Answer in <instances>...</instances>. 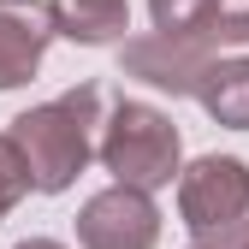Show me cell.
Masks as SVG:
<instances>
[{"label": "cell", "instance_id": "cell-1", "mask_svg": "<svg viewBox=\"0 0 249 249\" xmlns=\"http://www.w3.org/2000/svg\"><path fill=\"white\" fill-rule=\"evenodd\" d=\"M101 124H107L101 119V83H77V89H66V95H53V101L12 119V137L24 148L30 172H36L42 196H59V190L77 184V172L101 148Z\"/></svg>", "mask_w": 249, "mask_h": 249}, {"label": "cell", "instance_id": "cell-2", "mask_svg": "<svg viewBox=\"0 0 249 249\" xmlns=\"http://www.w3.org/2000/svg\"><path fill=\"white\" fill-rule=\"evenodd\" d=\"M95 160L113 172V184H137V190H160V184H172L184 166V137L178 124L148 107V101H113L107 124H101V148Z\"/></svg>", "mask_w": 249, "mask_h": 249}, {"label": "cell", "instance_id": "cell-3", "mask_svg": "<svg viewBox=\"0 0 249 249\" xmlns=\"http://www.w3.org/2000/svg\"><path fill=\"white\" fill-rule=\"evenodd\" d=\"M178 220L196 243H249V166L237 154H202L178 172Z\"/></svg>", "mask_w": 249, "mask_h": 249}, {"label": "cell", "instance_id": "cell-4", "mask_svg": "<svg viewBox=\"0 0 249 249\" xmlns=\"http://www.w3.org/2000/svg\"><path fill=\"white\" fill-rule=\"evenodd\" d=\"M77 243L83 249H154L160 243V208L154 190L137 184H107L83 202L77 213Z\"/></svg>", "mask_w": 249, "mask_h": 249}, {"label": "cell", "instance_id": "cell-5", "mask_svg": "<svg viewBox=\"0 0 249 249\" xmlns=\"http://www.w3.org/2000/svg\"><path fill=\"white\" fill-rule=\"evenodd\" d=\"M213 48L202 36H166V30H148V36H124L119 48V71L137 77L160 95H196V77L208 71Z\"/></svg>", "mask_w": 249, "mask_h": 249}, {"label": "cell", "instance_id": "cell-6", "mask_svg": "<svg viewBox=\"0 0 249 249\" xmlns=\"http://www.w3.org/2000/svg\"><path fill=\"white\" fill-rule=\"evenodd\" d=\"M59 36L53 6L42 0H0V89H18L42 71V53Z\"/></svg>", "mask_w": 249, "mask_h": 249}, {"label": "cell", "instance_id": "cell-7", "mask_svg": "<svg viewBox=\"0 0 249 249\" xmlns=\"http://www.w3.org/2000/svg\"><path fill=\"white\" fill-rule=\"evenodd\" d=\"M196 101L213 124L226 131H249V53H220L208 59V71L196 77Z\"/></svg>", "mask_w": 249, "mask_h": 249}, {"label": "cell", "instance_id": "cell-8", "mask_svg": "<svg viewBox=\"0 0 249 249\" xmlns=\"http://www.w3.org/2000/svg\"><path fill=\"white\" fill-rule=\"evenodd\" d=\"M48 6H53V30L77 48L124 42V30H131V6L124 0H48Z\"/></svg>", "mask_w": 249, "mask_h": 249}, {"label": "cell", "instance_id": "cell-9", "mask_svg": "<svg viewBox=\"0 0 249 249\" xmlns=\"http://www.w3.org/2000/svg\"><path fill=\"white\" fill-rule=\"evenodd\" d=\"M196 36L208 48H243L249 42V0H208Z\"/></svg>", "mask_w": 249, "mask_h": 249}, {"label": "cell", "instance_id": "cell-10", "mask_svg": "<svg viewBox=\"0 0 249 249\" xmlns=\"http://www.w3.org/2000/svg\"><path fill=\"white\" fill-rule=\"evenodd\" d=\"M30 190H36V172H30L18 137H12V131H0V213H12Z\"/></svg>", "mask_w": 249, "mask_h": 249}, {"label": "cell", "instance_id": "cell-11", "mask_svg": "<svg viewBox=\"0 0 249 249\" xmlns=\"http://www.w3.org/2000/svg\"><path fill=\"white\" fill-rule=\"evenodd\" d=\"M202 12H208V0H148V18H154V30H166V36H196Z\"/></svg>", "mask_w": 249, "mask_h": 249}, {"label": "cell", "instance_id": "cell-12", "mask_svg": "<svg viewBox=\"0 0 249 249\" xmlns=\"http://www.w3.org/2000/svg\"><path fill=\"white\" fill-rule=\"evenodd\" d=\"M12 249H66V243H53V237H24V243H12Z\"/></svg>", "mask_w": 249, "mask_h": 249}, {"label": "cell", "instance_id": "cell-13", "mask_svg": "<svg viewBox=\"0 0 249 249\" xmlns=\"http://www.w3.org/2000/svg\"><path fill=\"white\" fill-rule=\"evenodd\" d=\"M190 249H226V243H190Z\"/></svg>", "mask_w": 249, "mask_h": 249}, {"label": "cell", "instance_id": "cell-14", "mask_svg": "<svg viewBox=\"0 0 249 249\" xmlns=\"http://www.w3.org/2000/svg\"><path fill=\"white\" fill-rule=\"evenodd\" d=\"M243 249H249V243H243Z\"/></svg>", "mask_w": 249, "mask_h": 249}]
</instances>
